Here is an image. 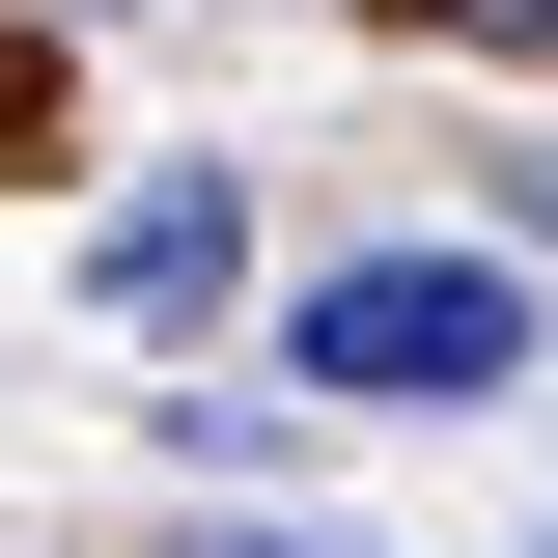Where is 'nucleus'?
I'll return each instance as SVG.
<instances>
[{"label":"nucleus","mask_w":558,"mask_h":558,"mask_svg":"<svg viewBox=\"0 0 558 558\" xmlns=\"http://www.w3.org/2000/svg\"><path fill=\"white\" fill-rule=\"evenodd\" d=\"M502 363H531V279L502 252H336L307 279V391H363V418H475Z\"/></svg>","instance_id":"nucleus-1"},{"label":"nucleus","mask_w":558,"mask_h":558,"mask_svg":"<svg viewBox=\"0 0 558 558\" xmlns=\"http://www.w3.org/2000/svg\"><path fill=\"white\" fill-rule=\"evenodd\" d=\"M223 252H252V196H223V168H168V196H112V223H84V279H112V307H196Z\"/></svg>","instance_id":"nucleus-2"},{"label":"nucleus","mask_w":558,"mask_h":558,"mask_svg":"<svg viewBox=\"0 0 558 558\" xmlns=\"http://www.w3.org/2000/svg\"><path fill=\"white\" fill-rule=\"evenodd\" d=\"M391 28H447V57H558V0H391Z\"/></svg>","instance_id":"nucleus-3"},{"label":"nucleus","mask_w":558,"mask_h":558,"mask_svg":"<svg viewBox=\"0 0 558 558\" xmlns=\"http://www.w3.org/2000/svg\"><path fill=\"white\" fill-rule=\"evenodd\" d=\"M196 558H307V531H196Z\"/></svg>","instance_id":"nucleus-4"},{"label":"nucleus","mask_w":558,"mask_h":558,"mask_svg":"<svg viewBox=\"0 0 558 558\" xmlns=\"http://www.w3.org/2000/svg\"><path fill=\"white\" fill-rule=\"evenodd\" d=\"M531 223H558V140H531Z\"/></svg>","instance_id":"nucleus-5"}]
</instances>
